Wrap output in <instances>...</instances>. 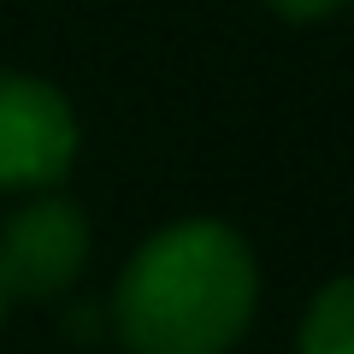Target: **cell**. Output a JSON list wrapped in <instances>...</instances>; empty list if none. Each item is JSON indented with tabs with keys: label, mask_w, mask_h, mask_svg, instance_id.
<instances>
[{
	"label": "cell",
	"mask_w": 354,
	"mask_h": 354,
	"mask_svg": "<svg viewBox=\"0 0 354 354\" xmlns=\"http://www.w3.org/2000/svg\"><path fill=\"white\" fill-rule=\"evenodd\" d=\"M260 307V266L242 230L177 218L153 230L113 283V337L130 354H230Z\"/></svg>",
	"instance_id": "cell-1"
},
{
	"label": "cell",
	"mask_w": 354,
	"mask_h": 354,
	"mask_svg": "<svg viewBox=\"0 0 354 354\" xmlns=\"http://www.w3.org/2000/svg\"><path fill=\"white\" fill-rule=\"evenodd\" d=\"M88 213L59 189H36L0 218V290L6 301L48 307L88 272Z\"/></svg>",
	"instance_id": "cell-2"
},
{
	"label": "cell",
	"mask_w": 354,
	"mask_h": 354,
	"mask_svg": "<svg viewBox=\"0 0 354 354\" xmlns=\"http://www.w3.org/2000/svg\"><path fill=\"white\" fill-rule=\"evenodd\" d=\"M77 160V113L48 77L0 71V195L59 189Z\"/></svg>",
	"instance_id": "cell-3"
},
{
	"label": "cell",
	"mask_w": 354,
	"mask_h": 354,
	"mask_svg": "<svg viewBox=\"0 0 354 354\" xmlns=\"http://www.w3.org/2000/svg\"><path fill=\"white\" fill-rule=\"evenodd\" d=\"M295 354H354V278H330L307 301Z\"/></svg>",
	"instance_id": "cell-4"
},
{
	"label": "cell",
	"mask_w": 354,
	"mask_h": 354,
	"mask_svg": "<svg viewBox=\"0 0 354 354\" xmlns=\"http://www.w3.org/2000/svg\"><path fill=\"white\" fill-rule=\"evenodd\" d=\"M266 6H272L283 24H325V18L342 12L348 0H266Z\"/></svg>",
	"instance_id": "cell-5"
},
{
	"label": "cell",
	"mask_w": 354,
	"mask_h": 354,
	"mask_svg": "<svg viewBox=\"0 0 354 354\" xmlns=\"http://www.w3.org/2000/svg\"><path fill=\"white\" fill-rule=\"evenodd\" d=\"M6 307H12V301H6V290H0V319H6Z\"/></svg>",
	"instance_id": "cell-6"
}]
</instances>
